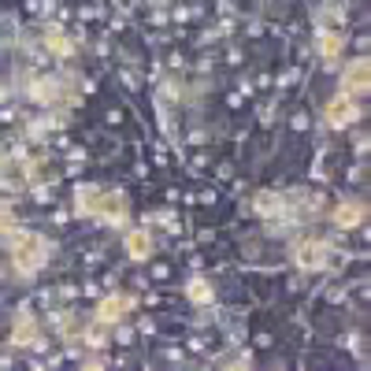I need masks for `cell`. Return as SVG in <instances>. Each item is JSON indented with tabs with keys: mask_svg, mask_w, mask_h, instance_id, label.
<instances>
[{
	"mask_svg": "<svg viewBox=\"0 0 371 371\" xmlns=\"http://www.w3.org/2000/svg\"><path fill=\"white\" fill-rule=\"evenodd\" d=\"M126 249H130V256H134V260H148V249H153V241H148L145 230H134V234L126 238Z\"/></svg>",
	"mask_w": 371,
	"mask_h": 371,
	"instance_id": "5",
	"label": "cell"
},
{
	"mask_svg": "<svg viewBox=\"0 0 371 371\" xmlns=\"http://www.w3.org/2000/svg\"><path fill=\"white\" fill-rule=\"evenodd\" d=\"M126 308H130L126 297H108V301L101 305V323H116V315L126 312Z\"/></svg>",
	"mask_w": 371,
	"mask_h": 371,
	"instance_id": "7",
	"label": "cell"
},
{
	"mask_svg": "<svg viewBox=\"0 0 371 371\" xmlns=\"http://www.w3.org/2000/svg\"><path fill=\"white\" fill-rule=\"evenodd\" d=\"M345 89L349 93H364L367 89V60H352L345 67Z\"/></svg>",
	"mask_w": 371,
	"mask_h": 371,
	"instance_id": "2",
	"label": "cell"
},
{
	"mask_svg": "<svg viewBox=\"0 0 371 371\" xmlns=\"http://www.w3.org/2000/svg\"><path fill=\"white\" fill-rule=\"evenodd\" d=\"M334 219H338V227H357L364 219V204H342V208L334 212Z\"/></svg>",
	"mask_w": 371,
	"mask_h": 371,
	"instance_id": "6",
	"label": "cell"
},
{
	"mask_svg": "<svg viewBox=\"0 0 371 371\" xmlns=\"http://www.w3.org/2000/svg\"><path fill=\"white\" fill-rule=\"evenodd\" d=\"M327 119H330L334 126H345V123L357 119V108H352V101L342 97V101H334V104H330V116H327Z\"/></svg>",
	"mask_w": 371,
	"mask_h": 371,
	"instance_id": "3",
	"label": "cell"
},
{
	"mask_svg": "<svg viewBox=\"0 0 371 371\" xmlns=\"http://www.w3.org/2000/svg\"><path fill=\"white\" fill-rule=\"evenodd\" d=\"M15 245H19L15 260H19V268H23V271H34V268L45 260V245H41V238H34V234H19V238H15Z\"/></svg>",
	"mask_w": 371,
	"mask_h": 371,
	"instance_id": "1",
	"label": "cell"
},
{
	"mask_svg": "<svg viewBox=\"0 0 371 371\" xmlns=\"http://www.w3.org/2000/svg\"><path fill=\"white\" fill-rule=\"evenodd\" d=\"M297 256H301V268H323V260H327V245H323V241H315V245H305Z\"/></svg>",
	"mask_w": 371,
	"mask_h": 371,
	"instance_id": "4",
	"label": "cell"
},
{
	"mask_svg": "<svg viewBox=\"0 0 371 371\" xmlns=\"http://www.w3.org/2000/svg\"><path fill=\"white\" fill-rule=\"evenodd\" d=\"M34 330H37V327H34V320H30V315H23V323L15 327V342H19V345H26V342L34 338Z\"/></svg>",
	"mask_w": 371,
	"mask_h": 371,
	"instance_id": "8",
	"label": "cell"
},
{
	"mask_svg": "<svg viewBox=\"0 0 371 371\" xmlns=\"http://www.w3.org/2000/svg\"><path fill=\"white\" fill-rule=\"evenodd\" d=\"M190 297H193V301H212L208 283H200V278H197V283H190Z\"/></svg>",
	"mask_w": 371,
	"mask_h": 371,
	"instance_id": "9",
	"label": "cell"
}]
</instances>
